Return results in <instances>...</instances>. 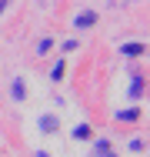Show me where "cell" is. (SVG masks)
Returning <instances> with one entry per match:
<instances>
[{"label":"cell","instance_id":"6da1fadb","mask_svg":"<svg viewBox=\"0 0 150 157\" xmlns=\"http://www.w3.org/2000/svg\"><path fill=\"white\" fill-rule=\"evenodd\" d=\"M123 54H144V44H127Z\"/></svg>","mask_w":150,"mask_h":157},{"label":"cell","instance_id":"7a4b0ae2","mask_svg":"<svg viewBox=\"0 0 150 157\" xmlns=\"http://www.w3.org/2000/svg\"><path fill=\"white\" fill-rule=\"evenodd\" d=\"M87 24H93V13H84V17H77V27H87Z\"/></svg>","mask_w":150,"mask_h":157},{"label":"cell","instance_id":"3957f363","mask_svg":"<svg viewBox=\"0 0 150 157\" xmlns=\"http://www.w3.org/2000/svg\"><path fill=\"white\" fill-rule=\"evenodd\" d=\"M13 97H17V100L24 97V84H20V80H13Z\"/></svg>","mask_w":150,"mask_h":157},{"label":"cell","instance_id":"277c9868","mask_svg":"<svg viewBox=\"0 0 150 157\" xmlns=\"http://www.w3.org/2000/svg\"><path fill=\"white\" fill-rule=\"evenodd\" d=\"M50 77H54V80H60V77H63V63H57V67L50 70Z\"/></svg>","mask_w":150,"mask_h":157}]
</instances>
